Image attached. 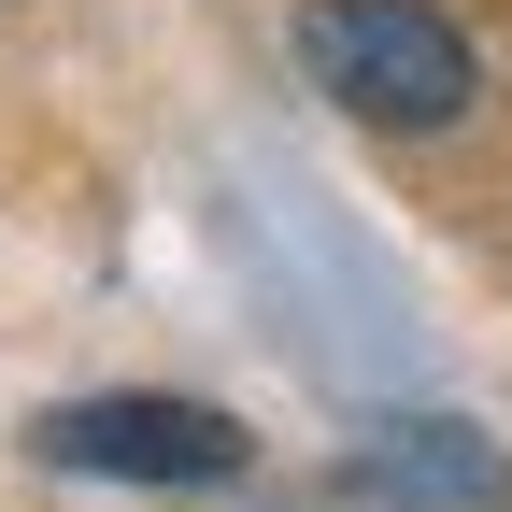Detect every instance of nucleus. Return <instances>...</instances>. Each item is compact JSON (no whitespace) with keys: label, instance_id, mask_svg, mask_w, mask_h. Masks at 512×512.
<instances>
[{"label":"nucleus","instance_id":"1","mask_svg":"<svg viewBox=\"0 0 512 512\" xmlns=\"http://www.w3.org/2000/svg\"><path fill=\"white\" fill-rule=\"evenodd\" d=\"M299 72L356 128H456L470 114V43L427 0H299Z\"/></svg>","mask_w":512,"mask_h":512},{"label":"nucleus","instance_id":"2","mask_svg":"<svg viewBox=\"0 0 512 512\" xmlns=\"http://www.w3.org/2000/svg\"><path fill=\"white\" fill-rule=\"evenodd\" d=\"M43 456L57 470H100V484H228L242 470V427L214 399H72V413H43Z\"/></svg>","mask_w":512,"mask_h":512}]
</instances>
